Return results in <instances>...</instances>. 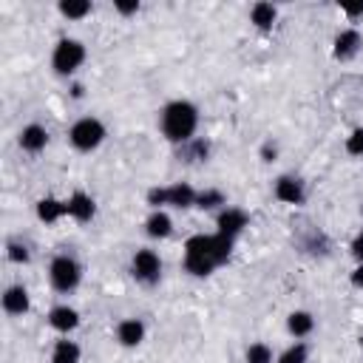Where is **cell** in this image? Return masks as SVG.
Wrapping results in <instances>:
<instances>
[{"mask_svg": "<svg viewBox=\"0 0 363 363\" xmlns=\"http://www.w3.org/2000/svg\"><path fill=\"white\" fill-rule=\"evenodd\" d=\"M286 329H289L292 337H306V335H312V329H315V318H312V312H306V309H295V312H289V318H286Z\"/></svg>", "mask_w": 363, "mask_h": 363, "instance_id": "18", "label": "cell"}, {"mask_svg": "<svg viewBox=\"0 0 363 363\" xmlns=\"http://www.w3.org/2000/svg\"><path fill=\"white\" fill-rule=\"evenodd\" d=\"M48 326L62 332V335H68V332H74L79 326V312L74 306H68V303H60V306H54L48 312Z\"/></svg>", "mask_w": 363, "mask_h": 363, "instance_id": "13", "label": "cell"}, {"mask_svg": "<svg viewBox=\"0 0 363 363\" xmlns=\"http://www.w3.org/2000/svg\"><path fill=\"white\" fill-rule=\"evenodd\" d=\"M6 255H9L11 264H26V261H28V247H26V244H17V241H9Z\"/></svg>", "mask_w": 363, "mask_h": 363, "instance_id": "27", "label": "cell"}, {"mask_svg": "<svg viewBox=\"0 0 363 363\" xmlns=\"http://www.w3.org/2000/svg\"><path fill=\"white\" fill-rule=\"evenodd\" d=\"M250 20H252L255 28L267 31V28H272V23L278 20V9H275L272 3H255V6L250 9Z\"/></svg>", "mask_w": 363, "mask_h": 363, "instance_id": "19", "label": "cell"}, {"mask_svg": "<svg viewBox=\"0 0 363 363\" xmlns=\"http://www.w3.org/2000/svg\"><path fill=\"white\" fill-rule=\"evenodd\" d=\"M309 360V349H306V343H292V346H286L281 354H278V363H306Z\"/></svg>", "mask_w": 363, "mask_h": 363, "instance_id": "25", "label": "cell"}, {"mask_svg": "<svg viewBox=\"0 0 363 363\" xmlns=\"http://www.w3.org/2000/svg\"><path fill=\"white\" fill-rule=\"evenodd\" d=\"M62 216H68L65 201H60V199H54V196H45V199L37 201V218H40V221L54 224V221H60Z\"/></svg>", "mask_w": 363, "mask_h": 363, "instance_id": "16", "label": "cell"}, {"mask_svg": "<svg viewBox=\"0 0 363 363\" xmlns=\"http://www.w3.org/2000/svg\"><path fill=\"white\" fill-rule=\"evenodd\" d=\"M352 286L363 289V264H357V267L352 269Z\"/></svg>", "mask_w": 363, "mask_h": 363, "instance_id": "31", "label": "cell"}, {"mask_svg": "<svg viewBox=\"0 0 363 363\" xmlns=\"http://www.w3.org/2000/svg\"><path fill=\"white\" fill-rule=\"evenodd\" d=\"M48 281H51V286H54L57 292H71V289H77L79 281H82V267L77 264V258L60 252V255H54L51 264H48Z\"/></svg>", "mask_w": 363, "mask_h": 363, "instance_id": "5", "label": "cell"}, {"mask_svg": "<svg viewBox=\"0 0 363 363\" xmlns=\"http://www.w3.org/2000/svg\"><path fill=\"white\" fill-rule=\"evenodd\" d=\"M159 128L167 142L173 145H187L199 128V108L187 99H173L162 108L159 113Z\"/></svg>", "mask_w": 363, "mask_h": 363, "instance_id": "2", "label": "cell"}, {"mask_svg": "<svg viewBox=\"0 0 363 363\" xmlns=\"http://www.w3.org/2000/svg\"><path fill=\"white\" fill-rule=\"evenodd\" d=\"M182 150H184L187 162H204L210 156V142L207 139H190L187 145H182Z\"/></svg>", "mask_w": 363, "mask_h": 363, "instance_id": "23", "label": "cell"}, {"mask_svg": "<svg viewBox=\"0 0 363 363\" xmlns=\"http://www.w3.org/2000/svg\"><path fill=\"white\" fill-rule=\"evenodd\" d=\"M343 11H346V17H363V3H357V6H346Z\"/></svg>", "mask_w": 363, "mask_h": 363, "instance_id": "32", "label": "cell"}, {"mask_svg": "<svg viewBox=\"0 0 363 363\" xmlns=\"http://www.w3.org/2000/svg\"><path fill=\"white\" fill-rule=\"evenodd\" d=\"M28 306H31V301H28V289L23 284L6 286V292H3V309H6V315H14V318L17 315H26Z\"/></svg>", "mask_w": 363, "mask_h": 363, "instance_id": "12", "label": "cell"}, {"mask_svg": "<svg viewBox=\"0 0 363 363\" xmlns=\"http://www.w3.org/2000/svg\"><path fill=\"white\" fill-rule=\"evenodd\" d=\"M360 352H363V332H360Z\"/></svg>", "mask_w": 363, "mask_h": 363, "instance_id": "34", "label": "cell"}, {"mask_svg": "<svg viewBox=\"0 0 363 363\" xmlns=\"http://www.w3.org/2000/svg\"><path fill=\"white\" fill-rule=\"evenodd\" d=\"M196 207H201V210L227 207V199H224V193H221V190H216V187H207V190H201V193L196 196Z\"/></svg>", "mask_w": 363, "mask_h": 363, "instance_id": "22", "label": "cell"}, {"mask_svg": "<svg viewBox=\"0 0 363 363\" xmlns=\"http://www.w3.org/2000/svg\"><path fill=\"white\" fill-rule=\"evenodd\" d=\"M275 156H278V147H275L272 142H264V147H261V159H264V162H275Z\"/></svg>", "mask_w": 363, "mask_h": 363, "instance_id": "30", "label": "cell"}, {"mask_svg": "<svg viewBox=\"0 0 363 363\" xmlns=\"http://www.w3.org/2000/svg\"><path fill=\"white\" fill-rule=\"evenodd\" d=\"M233 252V238L221 235V233H213V235H190L184 241V269L196 278H204L210 275L216 267L227 264Z\"/></svg>", "mask_w": 363, "mask_h": 363, "instance_id": "1", "label": "cell"}, {"mask_svg": "<svg viewBox=\"0 0 363 363\" xmlns=\"http://www.w3.org/2000/svg\"><path fill=\"white\" fill-rule=\"evenodd\" d=\"M244 363H272V349L267 343H250L244 352Z\"/></svg>", "mask_w": 363, "mask_h": 363, "instance_id": "24", "label": "cell"}, {"mask_svg": "<svg viewBox=\"0 0 363 363\" xmlns=\"http://www.w3.org/2000/svg\"><path fill=\"white\" fill-rule=\"evenodd\" d=\"M349 252L354 255V261H357V264H363V230H360V233L352 238V244H349Z\"/></svg>", "mask_w": 363, "mask_h": 363, "instance_id": "28", "label": "cell"}, {"mask_svg": "<svg viewBox=\"0 0 363 363\" xmlns=\"http://www.w3.org/2000/svg\"><path fill=\"white\" fill-rule=\"evenodd\" d=\"M82 94H85V88H82L79 82H74V85H71V96H74V99H82Z\"/></svg>", "mask_w": 363, "mask_h": 363, "instance_id": "33", "label": "cell"}, {"mask_svg": "<svg viewBox=\"0 0 363 363\" xmlns=\"http://www.w3.org/2000/svg\"><path fill=\"white\" fill-rule=\"evenodd\" d=\"M113 6H116L119 14H136V11H139V3H136V0H130V3H122V0H119V3H113Z\"/></svg>", "mask_w": 363, "mask_h": 363, "instance_id": "29", "label": "cell"}, {"mask_svg": "<svg viewBox=\"0 0 363 363\" xmlns=\"http://www.w3.org/2000/svg\"><path fill=\"white\" fill-rule=\"evenodd\" d=\"M45 145H48V130H45L43 125L31 122V125H26V128L20 130V147H23L26 153H40Z\"/></svg>", "mask_w": 363, "mask_h": 363, "instance_id": "14", "label": "cell"}, {"mask_svg": "<svg viewBox=\"0 0 363 363\" xmlns=\"http://www.w3.org/2000/svg\"><path fill=\"white\" fill-rule=\"evenodd\" d=\"M85 62V45L74 37H62L51 51V68L60 77H71Z\"/></svg>", "mask_w": 363, "mask_h": 363, "instance_id": "6", "label": "cell"}, {"mask_svg": "<svg viewBox=\"0 0 363 363\" xmlns=\"http://www.w3.org/2000/svg\"><path fill=\"white\" fill-rule=\"evenodd\" d=\"M79 346L74 340H57L51 352V363H79Z\"/></svg>", "mask_w": 363, "mask_h": 363, "instance_id": "20", "label": "cell"}, {"mask_svg": "<svg viewBox=\"0 0 363 363\" xmlns=\"http://www.w3.org/2000/svg\"><path fill=\"white\" fill-rule=\"evenodd\" d=\"M360 45H363V37H360V31H357V28H343V31H337V34H335V43H332V54H335V60L346 62V60L357 57Z\"/></svg>", "mask_w": 363, "mask_h": 363, "instance_id": "9", "label": "cell"}, {"mask_svg": "<svg viewBox=\"0 0 363 363\" xmlns=\"http://www.w3.org/2000/svg\"><path fill=\"white\" fill-rule=\"evenodd\" d=\"M196 196H199V190H196L193 184H187V182H173V184L147 190V204H150L153 210H162V207L187 210V207H196Z\"/></svg>", "mask_w": 363, "mask_h": 363, "instance_id": "3", "label": "cell"}, {"mask_svg": "<svg viewBox=\"0 0 363 363\" xmlns=\"http://www.w3.org/2000/svg\"><path fill=\"white\" fill-rule=\"evenodd\" d=\"M145 233H147L150 238H167V235L173 233V218H170L164 210H153V213L147 216V221H145Z\"/></svg>", "mask_w": 363, "mask_h": 363, "instance_id": "17", "label": "cell"}, {"mask_svg": "<svg viewBox=\"0 0 363 363\" xmlns=\"http://www.w3.org/2000/svg\"><path fill=\"white\" fill-rule=\"evenodd\" d=\"M272 193H275V199H278V201H284V204H303V199H306L303 182H301L298 176H289V173L275 179Z\"/></svg>", "mask_w": 363, "mask_h": 363, "instance_id": "10", "label": "cell"}, {"mask_svg": "<svg viewBox=\"0 0 363 363\" xmlns=\"http://www.w3.org/2000/svg\"><path fill=\"white\" fill-rule=\"evenodd\" d=\"M60 14L68 20H82L91 14V3L88 0H62L60 3Z\"/></svg>", "mask_w": 363, "mask_h": 363, "instance_id": "21", "label": "cell"}, {"mask_svg": "<svg viewBox=\"0 0 363 363\" xmlns=\"http://www.w3.org/2000/svg\"><path fill=\"white\" fill-rule=\"evenodd\" d=\"M250 224V216H247V210H241V207H221L218 210V216H216V233H221V235H227V238H233L235 241V235L244 230Z\"/></svg>", "mask_w": 363, "mask_h": 363, "instance_id": "8", "label": "cell"}, {"mask_svg": "<svg viewBox=\"0 0 363 363\" xmlns=\"http://www.w3.org/2000/svg\"><path fill=\"white\" fill-rule=\"evenodd\" d=\"M130 272L142 284H156L162 278V261L153 250H136L130 258Z\"/></svg>", "mask_w": 363, "mask_h": 363, "instance_id": "7", "label": "cell"}, {"mask_svg": "<svg viewBox=\"0 0 363 363\" xmlns=\"http://www.w3.org/2000/svg\"><path fill=\"white\" fill-rule=\"evenodd\" d=\"M346 153L363 156V128H354V130L346 136Z\"/></svg>", "mask_w": 363, "mask_h": 363, "instance_id": "26", "label": "cell"}, {"mask_svg": "<svg viewBox=\"0 0 363 363\" xmlns=\"http://www.w3.org/2000/svg\"><path fill=\"white\" fill-rule=\"evenodd\" d=\"M65 210H68V216H71L74 221H91V218L96 216V201H94L88 193L74 190V193L65 199Z\"/></svg>", "mask_w": 363, "mask_h": 363, "instance_id": "11", "label": "cell"}, {"mask_svg": "<svg viewBox=\"0 0 363 363\" xmlns=\"http://www.w3.org/2000/svg\"><path fill=\"white\" fill-rule=\"evenodd\" d=\"M68 142L82 150V153H91L96 150L102 142H105V125L96 119V116H82L77 119L71 128H68Z\"/></svg>", "mask_w": 363, "mask_h": 363, "instance_id": "4", "label": "cell"}, {"mask_svg": "<svg viewBox=\"0 0 363 363\" xmlns=\"http://www.w3.org/2000/svg\"><path fill=\"white\" fill-rule=\"evenodd\" d=\"M116 340L122 346H139L145 340V323L139 318H125L116 323Z\"/></svg>", "mask_w": 363, "mask_h": 363, "instance_id": "15", "label": "cell"}]
</instances>
